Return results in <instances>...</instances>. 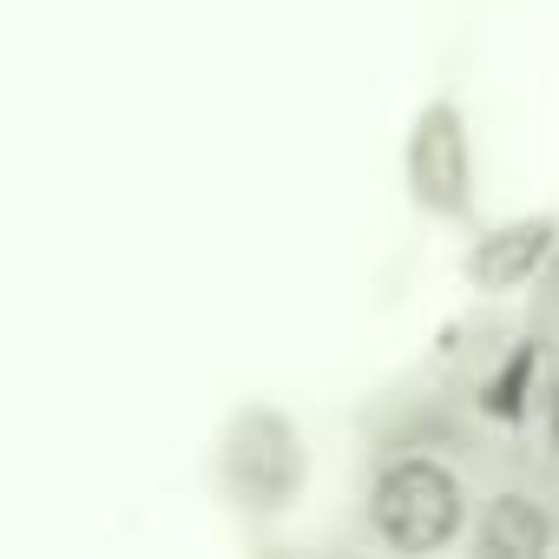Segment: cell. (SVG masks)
Wrapping results in <instances>:
<instances>
[{"mask_svg":"<svg viewBox=\"0 0 559 559\" xmlns=\"http://www.w3.org/2000/svg\"><path fill=\"white\" fill-rule=\"evenodd\" d=\"M461 487L448 467L435 461H395L376 493H369V513H376V533L395 546V552H435L461 533Z\"/></svg>","mask_w":559,"mask_h":559,"instance_id":"1","label":"cell"},{"mask_svg":"<svg viewBox=\"0 0 559 559\" xmlns=\"http://www.w3.org/2000/svg\"><path fill=\"white\" fill-rule=\"evenodd\" d=\"M408 185L428 211L454 217L467 204V185H474V152H467V126L448 99H435L415 132H408Z\"/></svg>","mask_w":559,"mask_h":559,"instance_id":"2","label":"cell"},{"mask_svg":"<svg viewBox=\"0 0 559 559\" xmlns=\"http://www.w3.org/2000/svg\"><path fill=\"white\" fill-rule=\"evenodd\" d=\"M546 243H552V224L546 217H533V224H500L487 243H474V276L487 290H513V284H526V276L539 270V257H546Z\"/></svg>","mask_w":559,"mask_h":559,"instance_id":"3","label":"cell"},{"mask_svg":"<svg viewBox=\"0 0 559 559\" xmlns=\"http://www.w3.org/2000/svg\"><path fill=\"white\" fill-rule=\"evenodd\" d=\"M552 533H546V513L533 507V500H520V493H507V500H493L487 513H480V526H474V546L480 552H539Z\"/></svg>","mask_w":559,"mask_h":559,"instance_id":"4","label":"cell"},{"mask_svg":"<svg viewBox=\"0 0 559 559\" xmlns=\"http://www.w3.org/2000/svg\"><path fill=\"white\" fill-rule=\"evenodd\" d=\"M520 382H533V356H526V349H520V356L507 362V376L493 382V395H487V408H493V415H513V408H520V402H513V389H520Z\"/></svg>","mask_w":559,"mask_h":559,"instance_id":"5","label":"cell"},{"mask_svg":"<svg viewBox=\"0 0 559 559\" xmlns=\"http://www.w3.org/2000/svg\"><path fill=\"white\" fill-rule=\"evenodd\" d=\"M552 441H559V395H552Z\"/></svg>","mask_w":559,"mask_h":559,"instance_id":"6","label":"cell"}]
</instances>
